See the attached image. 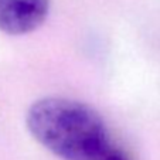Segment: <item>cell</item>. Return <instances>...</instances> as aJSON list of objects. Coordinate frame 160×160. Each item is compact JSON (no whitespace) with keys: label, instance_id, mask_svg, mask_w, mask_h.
Returning <instances> with one entry per match:
<instances>
[{"label":"cell","instance_id":"6da1fadb","mask_svg":"<svg viewBox=\"0 0 160 160\" xmlns=\"http://www.w3.org/2000/svg\"><path fill=\"white\" fill-rule=\"evenodd\" d=\"M26 123L40 145L62 160H101L115 142L92 106L68 98L36 101L27 112Z\"/></svg>","mask_w":160,"mask_h":160},{"label":"cell","instance_id":"7a4b0ae2","mask_svg":"<svg viewBox=\"0 0 160 160\" xmlns=\"http://www.w3.org/2000/svg\"><path fill=\"white\" fill-rule=\"evenodd\" d=\"M50 12V0H0V31L21 36L37 30Z\"/></svg>","mask_w":160,"mask_h":160},{"label":"cell","instance_id":"3957f363","mask_svg":"<svg viewBox=\"0 0 160 160\" xmlns=\"http://www.w3.org/2000/svg\"><path fill=\"white\" fill-rule=\"evenodd\" d=\"M101 160H135V156L125 146H122L121 143L115 140L109 146L108 150L103 153Z\"/></svg>","mask_w":160,"mask_h":160}]
</instances>
